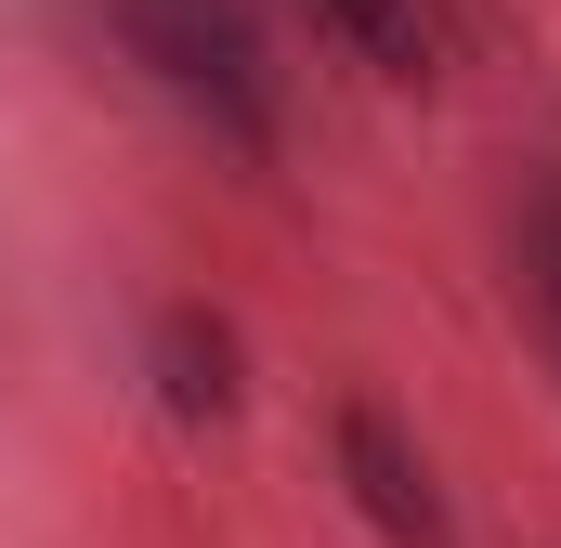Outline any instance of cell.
Returning <instances> with one entry per match:
<instances>
[{
    "mask_svg": "<svg viewBox=\"0 0 561 548\" xmlns=\"http://www.w3.org/2000/svg\"><path fill=\"white\" fill-rule=\"evenodd\" d=\"M105 39L131 53L196 132L249 144V157L287 144V66H275V39H262L249 0H105Z\"/></svg>",
    "mask_w": 561,
    "mask_h": 548,
    "instance_id": "1",
    "label": "cell"
},
{
    "mask_svg": "<svg viewBox=\"0 0 561 548\" xmlns=\"http://www.w3.org/2000/svg\"><path fill=\"white\" fill-rule=\"evenodd\" d=\"M340 483H353V510L379 523V548H457V523H444V483H431V457L392 431L379 406H340Z\"/></svg>",
    "mask_w": 561,
    "mask_h": 548,
    "instance_id": "2",
    "label": "cell"
},
{
    "mask_svg": "<svg viewBox=\"0 0 561 548\" xmlns=\"http://www.w3.org/2000/svg\"><path fill=\"white\" fill-rule=\"evenodd\" d=\"M366 79H431V0H300Z\"/></svg>",
    "mask_w": 561,
    "mask_h": 548,
    "instance_id": "3",
    "label": "cell"
},
{
    "mask_svg": "<svg viewBox=\"0 0 561 548\" xmlns=\"http://www.w3.org/2000/svg\"><path fill=\"white\" fill-rule=\"evenodd\" d=\"M157 392H170L183 418H222V406H236V340H222L196 300L157 313Z\"/></svg>",
    "mask_w": 561,
    "mask_h": 548,
    "instance_id": "4",
    "label": "cell"
},
{
    "mask_svg": "<svg viewBox=\"0 0 561 548\" xmlns=\"http://www.w3.org/2000/svg\"><path fill=\"white\" fill-rule=\"evenodd\" d=\"M523 287H536V327H549V353H561V183L523 196Z\"/></svg>",
    "mask_w": 561,
    "mask_h": 548,
    "instance_id": "5",
    "label": "cell"
}]
</instances>
